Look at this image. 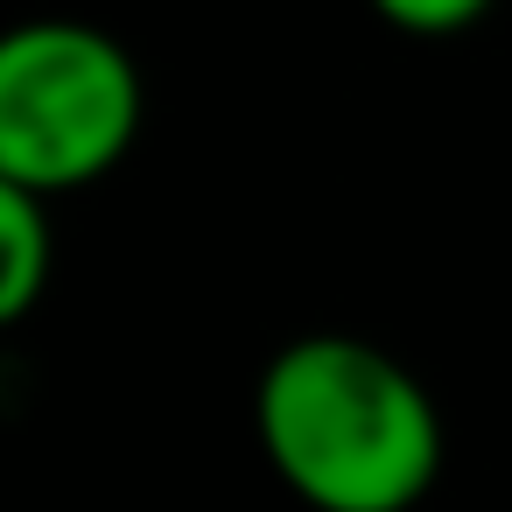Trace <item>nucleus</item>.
Instances as JSON below:
<instances>
[{"label": "nucleus", "mask_w": 512, "mask_h": 512, "mask_svg": "<svg viewBox=\"0 0 512 512\" xmlns=\"http://www.w3.org/2000/svg\"><path fill=\"white\" fill-rule=\"evenodd\" d=\"M365 8L400 36H463L498 8V0H365Z\"/></svg>", "instance_id": "4"}, {"label": "nucleus", "mask_w": 512, "mask_h": 512, "mask_svg": "<svg viewBox=\"0 0 512 512\" xmlns=\"http://www.w3.org/2000/svg\"><path fill=\"white\" fill-rule=\"evenodd\" d=\"M57 274V225L50 197L0 183V323H22Z\"/></svg>", "instance_id": "3"}, {"label": "nucleus", "mask_w": 512, "mask_h": 512, "mask_svg": "<svg viewBox=\"0 0 512 512\" xmlns=\"http://www.w3.org/2000/svg\"><path fill=\"white\" fill-rule=\"evenodd\" d=\"M253 435L309 512H414L442 477L435 393L344 330H309L260 365Z\"/></svg>", "instance_id": "1"}, {"label": "nucleus", "mask_w": 512, "mask_h": 512, "mask_svg": "<svg viewBox=\"0 0 512 512\" xmlns=\"http://www.w3.org/2000/svg\"><path fill=\"white\" fill-rule=\"evenodd\" d=\"M141 134V71L120 36L43 15L0 36V183L36 197L92 190Z\"/></svg>", "instance_id": "2"}]
</instances>
